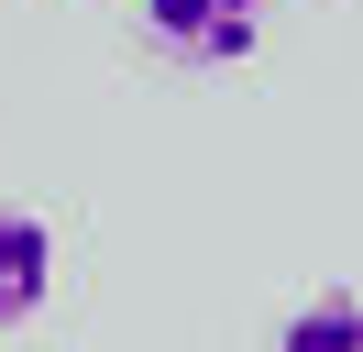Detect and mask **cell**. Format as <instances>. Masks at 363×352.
Instances as JSON below:
<instances>
[{
	"label": "cell",
	"instance_id": "cell-1",
	"mask_svg": "<svg viewBox=\"0 0 363 352\" xmlns=\"http://www.w3.org/2000/svg\"><path fill=\"white\" fill-rule=\"evenodd\" d=\"M143 33L177 66H242L264 44V11L253 0H143Z\"/></svg>",
	"mask_w": 363,
	"mask_h": 352
},
{
	"label": "cell",
	"instance_id": "cell-2",
	"mask_svg": "<svg viewBox=\"0 0 363 352\" xmlns=\"http://www.w3.org/2000/svg\"><path fill=\"white\" fill-rule=\"evenodd\" d=\"M55 286V231L33 209H0V330H23Z\"/></svg>",
	"mask_w": 363,
	"mask_h": 352
},
{
	"label": "cell",
	"instance_id": "cell-3",
	"mask_svg": "<svg viewBox=\"0 0 363 352\" xmlns=\"http://www.w3.org/2000/svg\"><path fill=\"white\" fill-rule=\"evenodd\" d=\"M275 352H363V297H352V286L297 297V308H286V330H275Z\"/></svg>",
	"mask_w": 363,
	"mask_h": 352
}]
</instances>
